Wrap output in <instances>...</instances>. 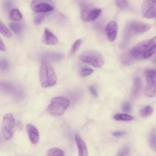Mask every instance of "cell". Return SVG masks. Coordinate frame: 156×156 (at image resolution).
Here are the masks:
<instances>
[{
  "label": "cell",
  "mask_w": 156,
  "mask_h": 156,
  "mask_svg": "<svg viewBox=\"0 0 156 156\" xmlns=\"http://www.w3.org/2000/svg\"><path fill=\"white\" fill-rule=\"evenodd\" d=\"M40 82L43 88L54 86L57 82V75L52 65L47 61H43L40 68Z\"/></svg>",
  "instance_id": "cell-1"
},
{
  "label": "cell",
  "mask_w": 156,
  "mask_h": 156,
  "mask_svg": "<svg viewBox=\"0 0 156 156\" xmlns=\"http://www.w3.org/2000/svg\"><path fill=\"white\" fill-rule=\"evenodd\" d=\"M151 28L150 24L132 21L126 26L124 34V43H127L133 36L148 31Z\"/></svg>",
  "instance_id": "cell-2"
},
{
  "label": "cell",
  "mask_w": 156,
  "mask_h": 156,
  "mask_svg": "<svg viewBox=\"0 0 156 156\" xmlns=\"http://www.w3.org/2000/svg\"><path fill=\"white\" fill-rule=\"evenodd\" d=\"M69 106V100L62 96H57L51 100L47 107L48 113L53 116H59L64 113Z\"/></svg>",
  "instance_id": "cell-3"
},
{
  "label": "cell",
  "mask_w": 156,
  "mask_h": 156,
  "mask_svg": "<svg viewBox=\"0 0 156 156\" xmlns=\"http://www.w3.org/2000/svg\"><path fill=\"white\" fill-rule=\"evenodd\" d=\"M79 59L81 62L97 68H101L104 63L103 56L100 53L93 51L84 52L79 56Z\"/></svg>",
  "instance_id": "cell-4"
},
{
  "label": "cell",
  "mask_w": 156,
  "mask_h": 156,
  "mask_svg": "<svg viewBox=\"0 0 156 156\" xmlns=\"http://www.w3.org/2000/svg\"><path fill=\"white\" fill-rule=\"evenodd\" d=\"M146 85L144 89V94L149 98L156 96V70L147 69L145 71Z\"/></svg>",
  "instance_id": "cell-5"
},
{
  "label": "cell",
  "mask_w": 156,
  "mask_h": 156,
  "mask_svg": "<svg viewBox=\"0 0 156 156\" xmlns=\"http://www.w3.org/2000/svg\"><path fill=\"white\" fill-rule=\"evenodd\" d=\"M15 126V119L12 113H7L4 116L2 123V133L4 138L10 140L13 135V129Z\"/></svg>",
  "instance_id": "cell-6"
},
{
  "label": "cell",
  "mask_w": 156,
  "mask_h": 156,
  "mask_svg": "<svg viewBox=\"0 0 156 156\" xmlns=\"http://www.w3.org/2000/svg\"><path fill=\"white\" fill-rule=\"evenodd\" d=\"M141 14L146 18L156 17V0H144L141 6Z\"/></svg>",
  "instance_id": "cell-7"
},
{
  "label": "cell",
  "mask_w": 156,
  "mask_h": 156,
  "mask_svg": "<svg viewBox=\"0 0 156 156\" xmlns=\"http://www.w3.org/2000/svg\"><path fill=\"white\" fill-rule=\"evenodd\" d=\"M147 41H148L145 40L138 43L128 52L129 55L134 62L139 59L144 58V54Z\"/></svg>",
  "instance_id": "cell-8"
},
{
  "label": "cell",
  "mask_w": 156,
  "mask_h": 156,
  "mask_svg": "<svg viewBox=\"0 0 156 156\" xmlns=\"http://www.w3.org/2000/svg\"><path fill=\"white\" fill-rule=\"evenodd\" d=\"M30 8L33 12L37 13H45L54 10L52 6L39 0H33L30 3Z\"/></svg>",
  "instance_id": "cell-9"
},
{
  "label": "cell",
  "mask_w": 156,
  "mask_h": 156,
  "mask_svg": "<svg viewBox=\"0 0 156 156\" xmlns=\"http://www.w3.org/2000/svg\"><path fill=\"white\" fill-rule=\"evenodd\" d=\"M105 32L108 41L115 40L118 34V25L115 21H110L105 27Z\"/></svg>",
  "instance_id": "cell-10"
},
{
  "label": "cell",
  "mask_w": 156,
  "mask_h": 156,
  "mask_svg": "<svg viewBox=\"0 0 156 156\" xmlns=\"http://www.w3.org/2000/svg\"><path fill=\"white\" fill-rule=\"evenodd\" d=\"M26 129L30 142L34 144H37L39 140V133L38 129L31 124H27Z\"/></svg>",
  "instance_id": "cell-11"
},
{
  "label": "cell",
  "mask_w": 156,
  "mask_h": 156,
  "mask_svg": "<svg viewBox=\"0 0 156 156\" xmlns=\"http://www.w3.org/2000/svg\"><path fill=\"white\" fill-rule=\"evenodd\" d=\"M42 41L44 44L49 45H55L58 42L57 37L48 29H44Z\"/></svg>",
  "instance_id": "cell-12"
},
{
  "label": "cell",
  "mask_w": 156,
  "mask_h": 156,
  "mask_svg": "<svg viewBox=\"0 0 156 156\" xmlns=\"http://www.w3.org/2000/svg\"><path fill=\"white\" fill-rule=\"evenodd\" d=\"M142 90V83L139 77H135L133 80V83L130 92V98L132 99L137 98L141 94Z\"/></svg>",
  "instance_id": "cell-13"
},
{
  "label": "cell",
  "mask_w": 156,
  "mask_h": 156,
  "mask_svg": "<svg viewBox=\"0 0 156 156\" xmlns=\"http://www.w3.org/2000/svg\"><path fill=\"white\" fill-rule=\"evenodd\" d=\"M75 142L76 144V146L78 149L79 151V156H87L88 155V151L87 146L83 141V140L82 139L80 136L76 133L74 136Z\"/></svg>",
  "instance_id": "cell-14"
},
{
  "label": "cell",
  "mask_w": 156,
  "mask_h": 156,
  "mask_svg": "<svg viewBox=\"0 0 156 156\" xmlns=\"http://www.w3.org/2000/svg\"><path fill=\"white\" fill-rule=\"evenodd\" d=\"M155 52H156V36L147 41L144 54V58H149Z\"/></svg>",
  "instance_id": "cell-15"
},
{
  "label": "cell",
  "mask_w": 156,
  "mask_h": 156,
  "mask_svg": "<svg viewBox=\"0 0 156 156\" xmlns=\"http://www.w3.org/2000/svg\"><path fill=\"white\" fill-rule=\"evenodd\" d=\"M101 10L100 9L92 8L88 13L85 21H91L96 20L101 14Z\"/></svg>",
  "instance_id": "cell-16"
},
{
  "label": "cell",
  "mask_w": 156,
  "mask_h": 156,
  "mask_svg": "<svg viewBox=\"0 0 156 156\" xmlns=\"http://www.w3.org/2000/svg\"><path fill=\"white\" fill-rule=\"evenodd\" d=\"M113 119L116 121H130L133 119V117L127 113H119L113 116Z\"/></svg>",
  "instance_id": "cell-17"
},
{
  "label": "cell",
  "mask_w": 156,
  "mask_h": 156,
  "mask_svg": "<svg viewBox=\"0 0 156 156\" xmlns=\"http://www.w3.org/2000/svg\"><path fill=\"white\" fill-rule=\"evenodd\" d=\"M148 142L151 147L156 151V130H153L149 134L148 138Z\"/></svg>",
  "instance_id": "cell-18"
},
{
  "label": "cell",
  "mask_w": 156,
  "mask_h": 156,
  "mask_svg": "<svg viewBox=\"0 0 156 156\" xmlns=\"http://www.w3.org/2000/svg\"><path fill=\"white\" fill-rule=\"evenodd\" d=\"M44 58L46 59H49L51 61H58L59 60H61L63 58V55L62 54L60 53H56V52H52V53H48L44 55Z\"/></svg>",
  "instance_id": "cell-19"
},
{
  "label": "cell",
  "mask_w": 156,
  "mask_h": 156,
  "mask_svg": "<svg viewBox=\"0 0 156 156\" xmlns=\"http://www.w3.org/2000/svg\"><path fill=\"white\" fill-rule=\"evenodd\" d=\"M64 155H65V153L63 151L57 147H53V148L49 149L46 153V155H49V156H54V155L63 156Z\"/></svg>",
  "instance_id": "cell-20"
},
{
  "label": "cell",
  "mask_w": 156,
  "mask_h": 156,
  "mask_svg": "<svg viewBox=\"0 0 156 156\" xmlns=\"http://www.w3.org/2000/svg\"><path fill=\"white\" fill-rule=\"evenodd\" d=\"M10 18L14 21H20L23 18L21 13L16 9H13L10 11Z\"/></svg>",
  "instance_id": "cell-21"
},
{
  "label": "cell",
  "mask_w": 156,
  "mask_h": 156,
  "mask_svg": "<svg viewBox=\"0 0 156 156\" xmlns=\"http://www.w3.org/2000/svg\"><path fill=\"white\" fill-rule=\"evenodd\" d=\"M152 112H153V108L151 105H146L143 107L140 111V115L143 117L149 116L151 115H152Z\"/></svg>",
  "instance_id": "cell-22"
},
{
  "label": "cell",
  "mask_w": 156,
  "mask_h": 156,
  "mask_svg": "<svg viewBox=\"0 0 156 156\" xmlns=\"http://www.w3.org/2000/svg\"><path fill=\"white\" fill-rule=\"evenodd\" d=\"M0 32H1V34L5 37L9 38L12 36V34H11L10 30L2 23V21H0Z\"/></svg>",
  "instance_id": "cell-23"
},
{
  "label": "cell",
  "mask_w": 156,
  "mask_h": 156,
  "mask_svg": "<svg viewBox=\"0 0 156 156\" xmlns=\"http://www.w3.org/2000/svg\"><path fill=\"white\" fill-rule=\"evenodd\" d=\"M1 88L2 91L3 90L5 92H7V93L12 92L13 90V87L12 86V85L8 82H4V83L1 82Z\"/></svg>",
  "instance_id": "cell-24"
},
{
  "label": "cell",
  "mask_w": 156,
  "mask_h": 156,
  "mask_svg": "<svg viewBox=\"0 0 156 156\" xmlns=\"http://www.w3.org/2000/svg\"><path fill=\"white\" fill-rule=\"evenodd\" d=\"M130 147L128 145H125L122 146L119 151L117 154V155L122 156V155H128L130 153Z\"/></svg>",
  "instance_id": "cell-25"
},
{
  "label": "cell",
  "mask_w": 156,
  "mask_h": 156,
  "mask_svg": "<svg viewBox=\"0 0 156 156\" xmlns=\"http://www.w3.org/2000/svg\"><path fill=\"white\" fill-rule=\"evenodd\" d=\"M10 28L11 29V30L15 34H18L21 32V26L18 24V23H12L9 24Z\"/></svg>",
  "instance_id": "cell-26"
},
{
  "label": "cell",
  "mask_w": 156,
  "mask_h": 156,
  "mask_svg": "<svg viewBox=\"0 0 156 156\" xmlns=\"http://www.w3.org/2000/svg\"><path fill=\"white\" fill-rule=\"evenodd\" d=\"M82 41L80 39H78L73 43V44L72 45V47L71 48V51H70L71 54H74L77 51V49L79 48L80 44H82Z\"/></svg>",
  "instance_id": "cell-27"
},
{
  "label": "cell",
  "mask_w": 156,
  "mask_h": 156,
  "mask_svg": "<svg viewBox=\"0 0 156 156\" xmlns=\"http://www.w3.org/2000/svg\"><path fill=\"white\" fill-rule=\"evenodd\" d=\"M115 4L117 7L122 9L127 6L128 2L127 0H115Z\"/></svg>",
  "instance_id": "cell-28"
},
{
  "label": "cell",
  "mask_w": 156,
  "mask_h": 156,
  "mask_svg": "<svg viewBox=\"0 0 156 156\" xmlns=\"http://www.w3.org/2000/svg\"><path fill=\"white\" fill-rule=\"evenodd\" d=\"M93 72H94V70L91 68H83L80 70V74L82 77H85V76H88L91 74Z\"/></svg>",
  "instance_id": "cell-29"
},
{
  "label": "cell",
  "mask_w": 156,
  "mask_h": 156,
  "mask_svg": "<svg viewBox=\"0 0 156 156\" xmlns=\"http://www.w3.org/2000/svg\"><path fill=\"white\" fill-rule=\"evenodd\" d=\"M44 15H37L36 16L34 19V22L35 24L37 25H38V24H40L44 20Z\"/></svg>",
  "instance_id": "cell-30"
},
{
  "label": "cell",
  "mask_w": 156,
  "mask_h": 156,
  "mask_svg": "<svg viewBox=\"0 0 156 156\" xmlns=\"http://www.w3.org/2000/svg\"><path fill=\"white\" fill-rule=\"evenodd\" d=\"M0 66L1 71H5L9 68V64L6 60L5 59H1L0 62Z\"/></svg>",
  "instance_id": "cell-31"
},
{
  "label": "cell",
  "mask_w": 156,
  "mask_h": 156,
  "mask_svg": "<svg viewBox=\"0 0 156 156\" xmlns=\"http://www.w3.org/2000/svg\"><path fill=\"white\" fill-rule=\"evenodd\" d=\"M122 110L124 112H129L131 110V105L129 102H124L122 105Z\"/></svg>",
  "instance_id": "cell-32"
},
{
  "label": "cell",
  "mask_w": 156,
  "mask_h": 156,
  "mask_svg": "<svg viewBox=\"0 0 156 156\" xmlns=\"http://www.w3.org/2000/svg\"><path fill=\"white\" fill-rule=\"evenodd\" d=\"M126 134V132L124 131V130H118V131H115L113 133V135L115 136H116V137H119V136H123Z\"/></svg>",
  "instance_id": "cell-33"
},
{
  "label": "cell",
  "mask_w": 156,
  "mask_h": 156,
  "mask_svg": "<svg viewBox=\"0 0 156 156\" xmlns=\"http://www.w3.org/2000/svg\"><path fill=\"white\" fill-rule=\"evenodd\" d=\"M89 90L90 91V93L95 97H97L98 96V93L96 91V88L93 87V86H90L89 87Z\"/></svg>",
  "instance_id": "cell-34"
},
{
  "label": "cell",
  "mask_w": 156,
  "mask_h": 156,
  "mask_svg": "<svg viewBox=\"0 0 156 156\" xmlns=\"http://www.w3.org/2000/svg\"><path fill=\"white\" fill-rule=\"evenodd\" d=\"M0 48L2 51H5L6 49V48H5V45L4 44V43L1 39V43H0Z\"/></svg>",
  "instance_id": "cell-35"
},
{
  "label": "cell",
  "mask_w": 156,
  "mask_h": 156,
  "mask_svg": "<svg viewBox=\"0 0 156 156\" xmlns=\"http://www.w3.org/2000/svg\"><path fill=\"white\" fill-rule=\"evenodd\" d=\"M153 63H154V64L156 66V56L154 57V58L153 59Z\"/></svg>",
  "instance_id": "cell-36"
},
{
  "label": "cell",
  "mask_w": 156,
  "mask_h": 156,
  "mask_svg": "<svg viewBox=\"0 0 156 156\" xmlns=\"http://www.w3.org/2000/svg\"><path fill=\"white\" fill-rule=\"evenodd\" d=\"M45 1H51L52 0H45Z\"/></svg>",
  "instance_id": "cell-37"
}]
</instances>
